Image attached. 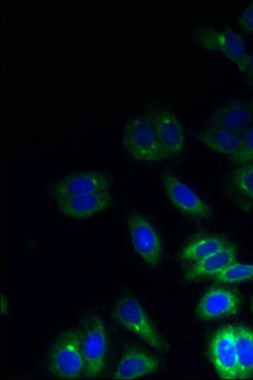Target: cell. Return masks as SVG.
Listing matches in <instances>:
<instances>
[{
	"instance_id": "cell-3",
	"label": "cell",
	"mask_w": 253,
	"mask_h": 380,
	"mask_svg": "<svg viewBox=\"0 0 253 380\" xmlns=\"http://www.w3.org/2000/svg\"><path fill=\"white\" fill-rule=\"evenodd\" d=\"M195 39L203 48L219 52L235 64L240 72H247L250 55L246 52L244 40L230 26L220 29L198 28Z\"/></svg>"
},
{
	"instance_id": "cell-1",
	"label": "cell",
	"mask_w": 253,
	"mask_h": 380,
	"mask_svg": "<svg viewBox=\"0 0 253 380\" xmlns=\"http://www.w3.org/2000/svg\"><path fill=\"white\" fill-rule=\"evenodd\" d=\"M82 329L63 332L52 342L47 353L48 372L57 378L84 377L85 362L82 348Z\"/></svg>"
},
{
	"instance_id": "cell-20",
	"label": "cell",
	"mask_w": 253,
	"mask_h": 380,
	"mask_svg": "<svg viewBox=\"0 0 253 380\" xmlns=\"http://www.w3.org/2000/svg\"><path fill=\"white\" fill-rule=\"evenodd\" d=\"M233 181L243 194L253 198V163L237 169L233 172Z\"/></svg>"
},
{
	"instance_id": "cell-9",
	"label": "cell",
	"mask_w": 253,
	"mask_h": 380,
	"mask_svg": "<svg viewBox=\"0 0 253 380\" xmlns=\"http://www.w3.org/2000/svg\"><path fill=\"white\" fill-rule=\"evenodd\" d=\"M57 211L74 219L92 217L110 207L113 198L109 190L101 192L70 196L54 199Z\"/></svg>"
},
{
	"instance_id": "cell-7",
	"label": "cell",
	"mask_w": 253,
	"mask_h": 380,
	"mask_svg": "<svg viewBox=\"0 0 253 380\" xmlns=\"http://www.w3.org/2000/svg\"><path fill=\"white\" fill-rule=\"evenodd\" d=\"M114 315L120 324L149 345L157 350L162 349L163 344L157 332L135 299L122 298L115 307Z\"/></svg>"
},
{
	"instance_id": "cell-10",
	"label": "cell",
	"mask_w": 253,
	"mask_h": 380,
	"mask_svg": "<svg viewBox=\"0 0 253 380\" xmlns=\"http://www.w3.org/2000/svg\"><path fill=\"white\" fill-rule=\"evenodd\" d=\"M128 224L135 250L146 263L157 266L162 258V249L155 228L145 217L136 214L129 216Z\"/></svg>"
},
{
	"instance_id": "cell-25",
	"label": "cell",
	"mask_w": 253,
	"mask_h": 380,
	"mask_svg": "<svg viewBox=\"0 0 253 380\" xmlns=\"http://www.w3.org/2000/svg\"><path fill=\"white\" fill-rule=\"evenodd\" d=\"M251 310L253 312V297L251 301Z\"/></svg>"
},
{
	"instance_id": "cell-21",
	"label": "cell",
	"mask_w": 253,
	"mask_h": 380,
	"mask_svg": "<svg viewBox=\"0 0 253 380\" xmlns=\"http://www.w3.org/2000/svg\"><path fill=\"white\" fill-rule=\"evenodd\" d=\"M237 162L242 164L253 163V124L243 132L242 147Z\"/></svg>"
},
{
	"instance_id": "cell-5",
	"label": "cell",
	"mask_w": 253,
	"mask_h": 380,
	"mask_svg": "<svg viewBox=\"0 0 253 380\" xmlns=\"http://www.w3.org/2000/svg\"><path fill=\"white\" fill-rule=\"evenodd\" d=\"M108 174L99 170H81L67 174L48 188L54 199L60 197L95 193L109 190Z\"/></svg>"
},
{
	"instance_id": "cell-14",
	"label": "cell",
	"mask_w": 253,
	"mask_h": 380,
	"mask_svg": "<svg viewBox=\"0 0 253 380\" xmlns=\"http://www.w3.org/2000/svg\"><path fill=\"white\" fill-rule=\"evenodd\" d=\"M196 138L211 150L237 162L242 147L243 132L208 126L198 133Z\"/></svg>"
},
{
	"instance_id": "cell-8",
	"label": "cell",
	"mask_w": 253,
	"mask_h": 380,
	"mask_svg": "<svg viewBox=\"0 0 253 380\" xmlns=\"http://www.w3.org/2000/svg\"><path fill=\"white\" fill-rule=\"evenodd\" d=\"M161 182L171 204L184 214L199 219H208L211 217L210 207L173 174L163 173L161 175Z\"/></svg>"
},
{
	"instance_id": "cell-15",
	"label": "cell",
	"mask_w": 253,
	"mask_h": 380,
	"mask_svg": "<svg viewBox=\"0 0 253 380\" xmlns=\"http://www.w3.org/2000/svg\"><path fill=\"white\" fill-rule=\"evenodd\" d=\"M237 247L229 244L223 249L195 262L188 270L186 277L190 280L212 277L236 261Z\"/></svg>"
},
{
	"instance_id": "cell-2",
	"label": "cell",
	"mask_w": 253,
	"mask_h": 380,
	"mask_svg": "<svg viewBox=\"0 0 253 380\" xmlns=\"http://www.w3.org/2000/svg\"><path fill=\"white\" fill-rule=\"evenodd\" d=\"M122 143L135 160L156 163L168 159L158 141L149 112L126 121L123 127Z\"/></svg>"
},
{
	"instance_id": "cell-24",
	"label": "cell",
	"mask_w": 253,
	"mask_h": 380,
	"mask_svg": "<svg viewBox=\"0 0 253 380\" xmlns=\"http://www.w3.org/2000/svg\"><path fill=\"white\" fill-rule=\"evenodd\" d=\"M250 107L252 110V113L253 114V99L251 102Z\"/></svg>"
},
{
	"instance_id": "cell-23",
	"label": "cell",
	"mask_w": 253,
	"mask_h": 380,
	"mask_svg": "<svg viewBox=\"0 0 253 380\" xmlns=\"http://www.w3.org/2000/svg\"><path fill=\"white\" fill-rule=\"evenodd\" d=\"M249 66L247 72L246 73V82L253 85V53L250 55Z\"/></svg>"
},
{
	"instance_id": "cell-12",
	"label": "cell",
	"mask_w": 253,
	"mask_h": 380,
	"mask_svg": "<svg viewBox=\"0 0 253 380\" xmlns=\"http://www.w3.org/2000/svg\"><path fill=\"white\" fill-rule=\"evenodd\" d=\"M240 304L236 292L225 287H215L203 296L196 311L203 320H215L236 314L240 309Z\"/></svg>"
},
{
	"instance_id": "cell-11",
	"label": "cell",
	"mask_w": 253,
	"mask_h": 380,
	"mask_svg": "<svg viewBox=\"0 0 253 380\" xmlns=\"http://www.w3.org/2000/svg\"><path fill=\"white\" fill-rule=\"evenodd\" d=\"M152 117L158 141L168 158L180 155L184 149L183 127L176 116L164 109L149 112Z\"/></svg>"
},
{
	"instance_id": "cell-13",
	"label": "cell",
	"mask_w": 253,
	"mask_h": 380,
	"mask_svg": "<svg viewBox=\"0 0 253 380\" xmlns=\"http://www.w3.org/2000/svg\"><path fill=\"white\" fill-rule=\"evenodd\" d=\"M253 114L250 106L240 100L226 102L209 118L208 126L242 133L252 125Z\"/></svg>"
},
{
	"instance_id": "cell-6",
	"label": "cell",
	"mask_w": 253,
	"mask_h": 380,
	"mask_svg": "<svg viewBox=\"0 0 253 380\" xmlns=\"http://www.w3.org/2000/svg\"><path fill=\"white\" fill-rule=\"evenodd\" d=\"M208 354L210 361L219 378L238 379L234 326H224L214 332L209 344Z\"/></svg>"
},
{
	"instance_id": "cell-16",
	"label": "cell",
	"mask_w": 253,
	"mask_h": 380,
	"mask_svg": "<svg viewBox=\"0 0 253 380\" xmlns=\"http://www.w3.org/2000/svg\"><path fill=\"white\" fill-rule=\"evenodd\" d=\"M158 362L145 353L135 350L126 352L121 358L113 378L134 379L149 375L158 368Z\"/></svg>"
},
{
	"instance_id": "cell-22",
	"label": "cell",
	"mask_w": 253,
	"mask_h": 380,
	"mask_svg": "<svg viewBox=\"0 0 253 380\" xmlns=\"http://www.w3.org/2000/svg\"><path fill=\"white\" fill-rule=\"evenodd\" d=\"M238 22L245 32L253 34V2L245 8Z\"/></svg>"
},
{
	"instance_id": "cell-19",
	"label": "cell",
	"mask_w": 253,
	"mask_h": 380,
	"mask_svg": "<svg viewBox=\"0 0 253 380\" xmlns=\"http://www.w3.org/2000/svg\"><path fill=\"white\" fill-rule=\"evenodd\" d=\"M218 283L233 284L253 280V264L234 262L213 277Z\"/></svg>"
},
{
	"instance_id": "cell-4",
	"label": "cell",
	"mask_w": 253,
	"mask_h": 380,
	"mask_svg": "<svg viewBox=\"0 0 253 380\" xmlns=\"http://www.w3.org/2000/svg\"><path fill=\"white\" fill-rule=\"evenodd\" d=\"M82 348L85 362L84 377L96 378L106 364L107 338L102 320L95 315L85 318L83 323Z\"/></svg>"
},
{
	"instance_id": "cell-17",
	"label": "cell",
	"mask_w": 253,
	"mask_h": 380,
	"mask_svg": "<svg viewBox=\"0 0 253 380\" xmlns=\"http://www.w3.org/2000/svg\"><path fill=\"white\" fill-rule=\"evenodd\" d=\"M234 343L238 379L253 378V330L243 325L234 326Z\"/></svg>"
},
{
	"instance_id": "cell-18",
	"label": "cell",
	"mask_w": 253,
	"mask_h": 380,
	"mask_svg": "<svg viewBox=\"0 0 253 380\" xmlns=\"http://www.w3.org/2000/svg\"><path fill=\"white\" fill-rule=\"evenodd\" d=\"M229 244L226 239L222 235H204L189 243L182 250L181 256L185 260L195 262Z\"/></svg>"
}]
</instances>
